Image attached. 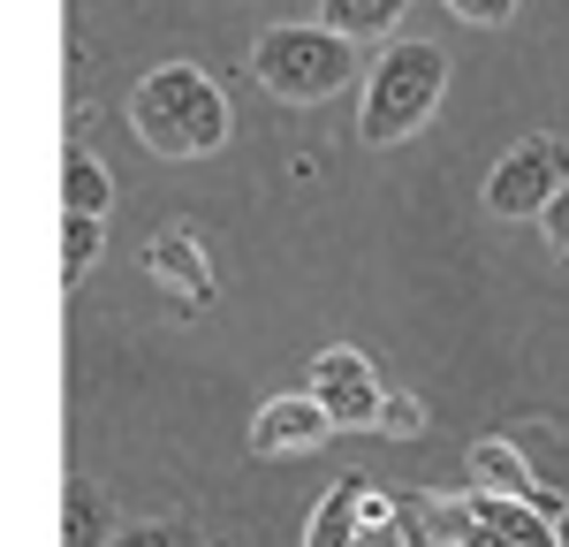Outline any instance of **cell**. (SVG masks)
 <instances>
[{
    "mask_svg": "<svg viewBox=\"0 0 569 547\" xmlns=\"http://www.w3.org/2000/svg\"><path fill=\"white\" fill-rule=\"evenodd\" d=\"M471 487H486V495H525V501H539V509H555V501H547V487L531 479L525 449H517V441H501V434L471 449Z\"/></svg>",
    "mask_w": 569,
    "mask_h": 547,
    "instance_id": "9c48e42d",
    "label": "cell"
},
{
    "mask_svg": "<svg viewBox=\"0 0 569 547\" xmlns=\"http://www.w3.org/2000/svg\"><path fill=\"white\" fill-rule=\"evenodd\" d=\"M440 84H448V53L433 39H402L365 84V115H357L365 145H402L440 107Z\"/></svg>",
    "mask_w": 569,
    "mask_h": 547,
    "instance_id": "3957f363",
    "label": "cell"
},
{
    "mask_svg": "<svg viewBox=\"0 0 569 547\" xmlns=\"http://www.w3.org/2000/svg\"><path fill=\"white\" fill-rule=\"evenodd\" d=\"M107 547H198V533L182 517H160V525H122Z\"/></svg>",
    "mask_w": 569,
    "mask_h": 547,
    "instance_id": "2e32d148",
    "label": "cell"
},
{
    "mask_svg": "<svg viewBox=\"0 0 569 547\" xmlns=\"http://www.w3.org/2000/svg\"><path fill=\"white\" fill-rule=\"evenodd\" d=\"M130 130L160 160H198L228 145V99L198 61H168L130 91Z\"/></svg>",
    "mask_w": 569,
    "mask_h": 547,
    "instance_id": "6da1fadb",
    "label": "cell"
},
{
    "mask_svg": "<svg viewBox=\"0 0 569 547\" xmlns=\"http://www.w3.org/2000/svg\"><path fill=\"white\" fill-rule=\"evenodd\" d=\"M107 198H114L107 168H99L91 152H69V160H61V213H107Z\"/></svg>",
    "mask_w": 569,
    "mask_h": 547,
    "instance_id": "5bb4252c",
    "label": "cell"
},
{
    "mask_svg": "<svg viewBox=\"0 0 569 547\" xmlns=\"http://www.w3.org/2000/svg\"><path fill=\"white\" fill-rule=\"evenodd\" d=\"M107 540H114L107 501L91 495V487H69V495H61V547H107Z\"/></svg>",
    "mask_w": 569,
    "mask_h": 547,
    "instance_id": "4fadbf2b",
    "label": "cell"
},
{
    "mask_svg": "<svg viewBox=\"0 0 569 547\" xmlns=\"http://www.w3.org/2000/svg\"><path fill=\"white\" fill-rule=\"evenodd\" d=\"M251 77H259L273 99L289 107H311V99H335V91L357 77V39L327 31V23H273L251 46Z\"/></svg>",
    "mask_w": 569,
    "mask_h": 547,
    "instance_id": "7a4b0ae2",
    "label": "cell"
},
{
    "mask_svg": "<svg viewBox=\"0 0 569 547\" xmlns=\"http://www.w3.org/2000/svg\"><path fill=\"white\" fill-rule=\"evenodd\" d=\"M144 274L176 289L182 312H206V305H213V267H206V251H198L190 228H160V236H144Z\"/></svg>",
    "mask_w": 569,
    "mask_h": 547,
    "instance_id": "ba28073f",
    "label": "cell"
},
{
    "mask_svg": "<svg viewBox=\"0 0 569 547\" xmlns=\"http://www.w3.org/2000/svg\"><path fill=\"white\" fill-rule=\"evenodd\" d=\"M395 533H402V525H365L350 547H410V540H395Z\"/></svg>",
    "mask_w": 569,
    "mask_h": 547,
    "instance_id": "ffe728a7",
    "label": "cell"
},
{
    "mask_svg": "<svg viewBox=\"0 0 569 547\" xmlns=\"http://www.w3.org/2000/svg\"><path fill=\"white\" fill-rule=\"evenodd\" d=\"M562 182H569V152L555 137H525V145L486 176V206H493L501 221H539Z\"/></svg>",
    "mask_w": 569,
    "mask_h": 547,
    "instance_id": "277c9868",
    "label": "cell"
},
{
    "mask_svg": "<svg viewBox=\"0 0 569 547\" xmlns=\"http://www.w3.org/2000/svg\"><path fill=\"white\" fill-rule=\"evenodd\" d=\"M365 479H335V495L311 509V533H305V547H350L357 533H365Z\"/></svg>",
    "mask_w": 569,
    "mask_h": 547,
    "instance_id": "30bf717a",
    "label": "cell"
},
{
    "mask_svg": "<svg viewBox=\"0 0 569 547\" xmlns=\"http://www.w3.org/2000/svg\"><path fill=\"white\" fill-rule=\"evenodd\" d=\"M456 16H471V23H509L517 16V0H448Z\"/></svg>",
    "mask_w": 569,
    "mask_h": 547,
    "instance_id": "d6986e66",
    "label": "cell"
},
{
    "mask_svg": "<svg viewBox=\"0 0 569 547\" xmlns=\"http://www.w3.org/2000/svg\"><path fill=\"white\" fill-rule=\"evenodd\" d=\"M311 396L335 410V426H380V380H372V365H365V350H350V342H335V350H319L311 358Z\"/></svg>",
    "mask_w": 569,
    "mask_h": 547,
    "instance_id": "5b68a950",
    "label": "cell"
},
{
    "mask_svg": "<svg viewBox=\"0 0 569 547\" xmlns=\"http://www.w3.org/2000/svg\"><path fill=\"white\" fill-rule=\"evenodd\" d=\"M327 434H342V426H335V410L319 396H273L251 418V449L259 456H311V449H327Z\"/></svg>",
    "mask_w": 569,
    "mask_h": 547,
    "instance_id": "52a82bcc",
    "label": "cell"
},
{
    "mask_svg": "<svg viewBox=\"0 0 569 547\" xmlns=\"http://www.w3.org/2000/svg\"><path fill=\"white\" fill-rule=\"evenodd\" d=\"M380 434H395V441L426 434V410H418V396H402V388H388V396H380Z\"/></svg>",
    "mask_w": 569,
    "mask_h": 547,
    "instance_id": "e0dca14e",
    "label": "cell"
},
{
    "mask_svg": "<svg viewBox=\"0 0 569 547\" xmlns=\"http://www.w3.org/2000/svg\"><path fill=\"white\" fill-rule=\"evenodd\" d=\"M471 501H479V517L509 547H555V517H539V501H525V495H486V487Z\"/></svg>",
    "mask_w": 569,
    "mask_h": 547,
    "instance_id": "8fae6325",
    "label": "cell"
},
{
    "mask_svg": "<svg viewBox=\"0 0 569 547\" xmlns=\"http://www.w3.org/2000/svg\"><path fill=\"white\" fill-rule=\"evenodd\" d=\"M539 228H547V243H555V259H562V267H569V182H562V190H555V206L539 213Z\"/></svg>",
    "mask_w": 569,
    "mask_h": 547,
    "instance_id": "ac0fdd59",
    "label": "cell"
},
{
    "mask_svg": "<svg viewBox=\"0 0 569 547\" xmlns=\"http://www.w3.org/2000/svg\"><path fill=\"white\" fill-rule=\"evenodd\" d=\"M402 8L410 0H319V23L365 46V39H388L395 23H402Z\"/></svg>",
    "mask_w": 569,
    "mask_h": 547,
    "instance_id": "7c38bea8",
    "label": "cell"
},
{
    "mask_svg": "<svg viewBox=\"0 0 569 547\" xmlns=\"http://www.w3.org/2000/svg\"><path fill=\"white\" fill-rule=\"evenodd\" d=\"M555 547H569V509H555Z\"/></svg>",
    "mask_w": 569,
    "mask_h": 547,
    "instance_id": "44dd1931",
    "label": "cell"
},
{
    "mask_svg": "<svg viewBox=\"0 0 569 547\" xmlns=\"http://www.w3.org/2000/svg\"><path fill=\"white\" fill-rule=\"evenodd\" d=\"M395 525H402V540H410V547H509L479 517V501H471V495H463V501H418V495H402V501H395Z\"/></svg>",
    "mask_w": 569,
    "mask_h": 547,
    "instance_id": "8992f818",
    "label": "cell"
},
{
    "mask_svg": "<svg viewBox=\"0 0 569 547\" xmlns=\"http://www.w3.org/2000/svg\"><path fill=\"white\" fill-rule=\"evenodd\" d=\"M84 267H99V213H61V281L77 289Z\"/></svg>",
    "mask_w": 569,
    "mask_h": 547,
    "instance_id": "9a60e30c",
    "label": "cell"
}]
</instances>
